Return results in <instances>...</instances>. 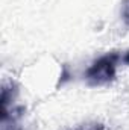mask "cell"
Segmentation results:
<instances>
[{"label": "cell", "mask_w": 129, "mask_h": 130, "mask_svg": "<svg viewBox=\"0 0 129 130\" xmlns=\"http://www.w3.org/2000/svg\"><path fill=\"white\" fill-rule=\"evenodd\" d=\"M117 59H119L117 55H106L96 61L87 71V80L90 82V85H102L109 82L115 76Z\"/></svg>", "instance_id": "cell-1"}, {"label": "cell", "mask_w": 129, "mask_h": 130, "mask_svg": "<svg viewBox=\"0 0 129 130\" xmlns=\"http://www.w3.org/2000/svg\"><path fill=\"white\" fill-rule=\"evenodd\" d=\"M123 15H125V20L129 24V0L125 3V9H123Z\"/></svg>", "instance_id": "cell-2"}]
</instances>
